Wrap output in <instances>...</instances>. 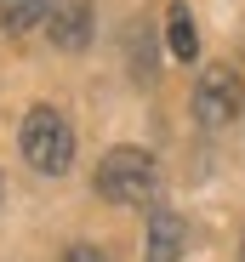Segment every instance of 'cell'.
<instances>
[{
  "mask_svg": "<svg viewBox=\"0 0 245 262\" xmlns=\"http://www.w3.org/2000/svg\"><path fill=\"white\" fill-rule=\"evenodd\" d=\"M52 40L63 52H86L92 46V0H52Z\"/></svg>",
  "mask_w": 245,
  "mask_h": 262,
  "instance_id": "obj_4",
  "label": "cell"
},
{
  "mask_svg": "<svg viewBox=\"0 0 245 262\" xmlns=\"http://www.w3.org/2000/svg\"><path fill=\"white\" fill-rule=\"evenodd\" d=\"M245 108V85L234 69H206L194 85V120L199 125H228L234 114Z\"/></svg>",
  "mask_w": 245,
  "mask_h": 262,
  "instance_id": "obj_3",
  "label": "cell"
},
{
  "mask_svg": "<svg viewBox=\"0 0 245 262\" xmlns=\"http://www.w3.org/2000/svg\"><path fill=\"white\" fill-rule=\"evenodd\" d=\"M63 262H108V256H103L97 245H69V251H63Z\"/></svg>",
  "mask_w": 245,
  "mask_h": 262,
  "instance_id": "obj_8",
  "label": "cell"
},
{
  "mask_svg": "<svg viewBox=\"0 0 245 262\" xmlns=\"http://www.w3.org/2000/svg\"><path fill=\"white\" fill-rule=\"evenodd\" d=\"M17 143H23V160L40 171V177H63V171L74 165V131H69V120L52 103H34L23 114Z\"/></svg>",
  "mask_w": 245,
  "mask_h": 262,
  "instance_id": "obj_1",
  "label": "cell"
},
{
  "mask_svg": "<svg viewBox=\"0 0 245 262\" xmlns=\"http://www.w3.org/2000/svg\"><path fill=\"white\" fill-rule=\"evenodd\" d=\"M166 40H171V57L177 63H194L199 57V34H194V17L183 0H171V12H166Z\"/></svg>",
  "mask_w": 245,
  "mask_h": 262,
  "instance_id": "obj_6",
  "label": "cell"
},
{
  "mask_svg": "<svg viewBox=\"0 0 245 262\" xmlns=\"http://www.w3.org/2000/svg\"><path fill=\"white\" fill-rule=\"evenodd\" d=\"M183 245H188V223H183L177 211L154 205V216H148V251H143V262H177V256H183Z\"/></svg>",
  "mask_w": 245,
  "mask_h": 262,
  "instance_id": "obj_5",
  "label": "cell"
},
{
  "mask_svg": "<svg viewBox=\"0 0 245 262\" xmlns=\"http://www.w3.org/2000/svg\"><path fill=\"white\" fill-rule=\"evenodd\" d=\"M52 0H0V23H6L12 34H29L34 23H46Z\"/></svg>",
  "mask_w": 245,
  "mask_h": 262,
  "instance_id": "obj_7",
  "label": "cell"
},
{
  "mask_svg": "<svg viewBox=\"0 0 245 262\" xmlns=\"http://www.w3.org/2000/svg\"><path fill=\"white\" fill-rule=\"evenodd\" d=\"M239 262H245V245H239Z\"/></svg>",
  "mask_w": 245,
  "mask_h": 262,
  "instance_id": "obj_9",
  "label": "cell"
},
{
  "mask_svg": "<svg viewBox=\"0 0 245 262\" xmlns=\"http://www.w3.org/2000/svg\"><path fill=\"white\" fill-rule=\"evenodd\" d=\"M97 194L108 205H143L154 194V154L148 148H108L97 165Z\"/></svg>",
  "mask_w": 245,
  "mask_h": 262,
  "instance_id": "obj_2",
  "label": "cell"
}]
</instances>
